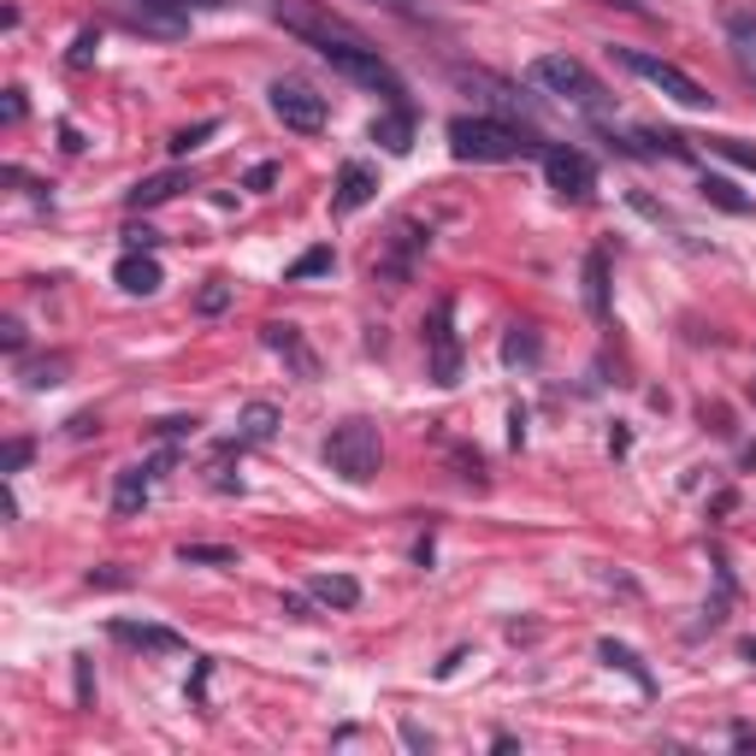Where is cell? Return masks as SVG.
Instances as JSON below:
<instances>
[{"mask_svg": "<svg viewBox=\"0 0 756 756\" xmlns=\"http://www.w3.org/2000/svg\"><path fill=\"white\" fill-rule=\"evenodd\" d=\"M449 155L467 166H508V160L544 155V148L538 137H526L520 125L497 119V112H461V119H449Z\"/></svg>", "mask_w": 756, "mask_h": 756, "instance_id": "cell-1", "label": "cell"}, {"mask_svg": "<svg viewBox=\"0 0 756 756\" xmlns=\"http://www.w3.org/2000/svg\"><path fill=\"white\" fill-rule=\"evenodd\" d=\"M526 78H533L544 94H556V101L591 112V119H597V112H609V89H603V83L591 78V66L574 60V53H538Z\"/></svg>", "mask_w": 756, "mask_h": 756, "instance_id": "cell-2", "label": "cell"}, {"mask_svg": "<svg viewBox=\"0 0 756 756\" xmlns=\"http://www.w3.org/2000/svg\"><path fill=\"white\" fill-rule=\"evenodd\" d=\"M326 66L331 71H344L349 83H361V89H372V94H385L390 107H408V83L396 78V66L378 53L367 36H355V42H337V48H326Z\"/></svg>", "mask_w": 756, "mask_h": 756, "instance_id": "cell-3", "label": "cell"}, {"mask_svg": "<svg viewBox=\"0 0 756 756\" xmlns=\"http://www.w3.org/2000/svg\"><path fill=\"white\" fill-rule=\"evenodd\" d=\"M326 461H331V472H344L349 485H367L372 472L385 467V438H378L372 420H344V426H331V438H326Z\"/></svg>", "mask_w": 756, "mask_h": 756, "instance_id": "cell-4", "label": "cell"}, {"mask_svg": "<svg viewBox=\"0 0 756 756\" xmlns=\"http://www.w3.org/2000/svg\"><path fill=\"white\" fill-rule=\"evenodd\" d=\"M272 18H278V24L290 30V36H301L308 48H319V53L337 48V42H355V36H361V30L349 24V18H337V12L326 7V0H278Z\"/></svg>", "mask_w": 756, "mask_h": 756, "instance_id": "cell-5", "label": "cell"}, {"mask_svg": "<svg viewBox=\"0 0 756 756\" xmlns=\"http://www.w3.org/2000/svg\"><path fill=\"white\" fill-rule=\"evenodd\" d=\"M615 60L633 71V78H645L650 89H662L668 101H679V107H692V112H709L715 107V94L697 83V78H686L679 66H668V60H656V53H645V48H615Z\"/></svg>", "mask_w": 756, "mask_h": 756, "instance_id": "cell-6", "label": "cell"}, {"mask_svg": "<svg viewBox=\"0 0 756 756\" xmlns=\"http://www.w3.org/2000/svg\"><path fill=\"white\" fill-rule=\"evenodd\" d=\"M267 94H272L278 125H284V130H296V137H314V130H326V119H331L326 94L308 89V83H290V78H284V83H272Z\"/></svg>", "mask_w": 756, "mask_h": 756, "instance_id": "cell-7", "label": "cell"}, {"mask_svg": "<svg viewBox=\"0 0 756 756\" xmlns=\"http://www.w3.org/2000/svg\"><path fill=\"white\" fill-rule=\"evenodd\" d=\"M544 178H550V189L561 201H591V189H597V166L579 155V148H567V142H550L544 148Z\"/></svg>", "mask_w": 756, "mask_h": 756, "instance_id": "cell-8", "label": "cell"}, {"mask_svg": "<svg viewBox=\"0 0 756 756\" xmlns=\"http://www.w3.org/2000/svg\"><path fill=\"white\" fill-rule=\"evenodd\" d=\"M449 314H456V301L438 296V308H431V319H426V349H431V378H438V385H456L461 378V344H456Z\"/></svg>", "mask_w": 756, "mask_h": 756, "instance_id": "cell-9", "label": "cell"}, {"mask_svg": "<svg viewBox=\"0 0 756 756\" xmlns=\"http://www.w3.org/2000/svg\"><path fill=\"white\" fill-rule=\"evenodd\" d=\"M426 242H431V231H420L414 219H396V225H390V255L372 260V278H385L390 290H396V284H408L414 260L426 255Z\"/></svg>", "mask_w": 756, "mask_h": 756, "instance_id": "cell-10", "label": "cell"}, {"mask_svg": "<svg viewBox=\"0 0 756 756\" xmlns=\"http://www.w3.org/2000/svg\"><path fill=\"white\" fill-rule=\"evenodd\" d=\"M125 24L142 30V36H183V30H189V12L172 7V0H130V7H125Z\"/></svg>", "mask_w": 756, "mask_h": 756, "instance_id": "cell-11", "label": "cell"}, {"mask_svg": "<svg viewBox=\"0 0 756 756\" xmlns=\"http://www.w3.org/2000/svg\"><path fill=\"white\" fill-rule=\"evenodd\" d=\"M378 196V172L367 160H349L344 172H337V213H355V207H367Z\"/></svg>", "mask_w": 756, "mask_h": 756, "instance_id": "cell-12", "label": "cell"}, {"mask_svg": "<svg viewBox=\"0 0 756 756\" xmlns=\"http://www.w3.org/2000/svg\"><path fill=\"white\" fill-rule=\"evenodd\" d=\"M112 278H119L125 296H155L160 284H166V278H160V260H155V255H137V249H130L119 267H112Z\"/></svg>", "mask_w": 756, "mask_h": 756, "instance_id": "cell-13", "label": "cell"}, {"mask_svg": "<svg viewBox=\"0 0 756 756\" xmlns=\"http://www.w3.org/2000/svg\"><path fill=\"white\" fill-rule=\"evenodd\" d=\"M155 479H160L155 461H148V467H125L119 485H112V515H137V508L148 503V490H155Z\"/></svg>", "mask_w": 756, "mask_h": 756, "instance_id": "cell-14", "label": "cell"}, {"mask_svg": "<svg viewBox=\"0 0 756 756\" xmlns=\"http://www.w3.org/2000/svg\"><path fill=\"white\" fill-rule=\"evenodd\" d=\"M372 142L385 148V155H408V148H414V112L408 107L378 112V119H372Z\"/></svg>", "mask_w": 756, "mask_h": 756, "instance_id": "cell-15", "label": "cell"}, {"mask_svg": "<svg viewBox=\"0 0 756 756\" xmlns=\"http://www.w3.org/2000/svg\"><path fill=\"white\" fill-rule=\"evenodd\" d=\"M260 337H267V349H278L284 361H290V367L301 372V378H314V372H319V361H314L308 349H301V331H296V326H284V319H272V326H260Z\"/></svg>", "mask_w": 756, "mask_h": 756, "instance_id": "cell-16", "label": "cell"}, {"mask_svg": "<svg viewBox=\"0 0 756 756\" xmlns=\"http://www.w3.org/2000/svg\"><path fill=\"white\" fill-rule=\"evenodd\" d=\"M112 638L137 650H183V638L172 627H148V620H112Z\"/></svg>", "mask_w": 756, "mask_h": 756, "instance_id": "cell-17", "label": "cell"}, {"mask_svg": "<svg viewBox=\"0 0 756 756\" xmlns=\"http://www.w3.org/2000/svg\"><path fill=\"white\" fill-rule=\"evenodd\" d=\"M308 597H319L326 609H355V603H361V585H355L349 574H314Z\"/></svg>", "mask_w": 756, "mask_h": 756, "instance_id": "cell-18", "label": "cell"}, {"mask_svg": "<svg viewBox=\"0 0 756 756\" xmlns=\"http://www.w3.org/2000/svg\"><path fill=\"white\" fill-rule=\"evenodd\" d=\"M178 189H183V172H155V178H142L137 189H130V196H125V207H130V213H142V207H160V201H172Z\"/></svg>", "mask_w": 756, "mask_h": 756, "instance_id": "cell-19", "label": "cell"}, {"mask_svg": "<svg viewBox=\"0 0 756 756\" xmlns=\"http://www.w3.org/2000/svg\"><path fill=\"white\" fill-rule=\"evenodd\" d=\"M278 431V408L272 402H249L237 414V444H267Z\"/></svg>", "mask_w": 756, "mask_h": 756, "instance_id": "cell-20", "label": "cell"}, {"mask_svg": "<svg viewBox=\"0 0 756 756\" xmlns=\"http://www.w3.org/2000/svg\"><path fill=\"white\" fill-rule=\"evenodd\" d=\"M727 42H733V53H739L745 78H756V12H733L727 18Z\"/></svg>", "mask_w": 756, "mask_h": 756, "instance_id": "cell-21", "label": "cell"}, {"mask_svg": "<svg viewBox=\"0 0 756 756\" xmlns=\"http://www.w3.org/2000/svg\"><path fill=\"white\" fill-rule=\"evenodd\" d=\"M585 301H591L597 319L609 314V260L603 255H585Z\"/></svg>", "mask_w": 756, "mask_h": 756, "instance_id": "cell-22", "label": "cell"}, {"mask_svg": "<svg viewBox=\"0 0 756 756\" xmlns=\"http://www.w3.org/2000/svg\"><path fill=\"white\" fill-rule=\"evenodd\" d=\"M597 656L609 662V668H620V674H633V686H638V692H656V679H650L645 668H638V656H633L627 645H615V638H603V645H597Z\"/></svg>", "mask_w": 756, "mask_h": 756, "instance_id": "cell-23", "label": "cell"}, {"mask_svg": "<svg viewBox=\"0 0 756 756\" xmlns=\"http://www.w3.org/2000/svg\"><path fill=\"white\" fill-rule=\"evenodd\" d=\"M456 83H461V89H485V101H497V107H508V112H520V94L508 89V83H497V78H485V71H456Z\"/></svg>", "mask_w": 756, "mask_h": 756, "instance_id": "cell-24", "label": "cell"}, {"mask_svg": "<svg viewBox=\"0 0 756 756\" xmlns=\"http://www.w3.org/2000/svg\"><path fill=\"white\" fill-rule=\"evenodd\" d=\"M231 278H207L201 284V290H196V314H207V319H213V314H225V308H231Z\"/></svg>", "mask_w": 756, "mask_h": 756, "instance_id": "cell-25", "label": "cell"}, {"mask_svg": "<svg viewBox=\"0 0 756 756\" xmlns=\"http://www.w3.org/2000/svg\"><path fill=\"white\" fill-rule=\"evenodd\" d=\"M178 561H183V567H189V561H196V567H237V550H225V544H183Z\"/></svg>", "mask_w": 756, "mask_h": 756, "instance_id": "cell-26", "label": "cell"}, {"mask_svg": "<svg viewBox=\"0 0 756 756\" xmlns=\"http://www.w3.org/2000/svg\"><path fill=\"white\" fill-rule=\"evenodd\" d=\"M697 189H704V201H715L722 213H750V201H745V196H739V189H733L727 178H704Z\"/></svg>", "mask_w": 756, "mask_h": 756, "instance_id": "cell-27", "label": "cell"}, {"mask_svg": "<svg viewBox=\"0 0 756 756\" xmlns=\"http://www.w3.org/2000/svg\"><path fill=\"white\" fill-rule=\"evenodd\" d=\"M66 367H71L66 355H48V361H30V367H24V385H30V390H48V385H60V378H66Z\"/></svg>", "mask_w": 756, "mask_h": 756, "instance_id": "cell-28", "label": "cell"}, {"mask_svg": "<svg viewBox=\"0 0 756 756\" xmlns=\"http://www.w3.org/2000/svg\"><path fill=\"white\" fill-rule=\"evenodd\" d=\"M503 361H508V367H520V361L533 367V361H538V337H533V331H508V344H503Z\"/></svg>", "mask_w": 756, "mask_h": 756, "instance_id": "cell-29", "label": "cell"}, {"mask_svg": "<svg viewBox=\"0 0 756 756\" xmlns=\"http://www.w3.org/2000/svg\"><path fill=\"white\" fill-rule=\"evenodd\" d=\"M94 48H101V36H94V30H78V42H71L66 66H71V71H89V66H94Z\"/></svg>", "mask_w": 756, "mask_h": 756, "instance_id": "cell-30", "label": "cell"}, {"mask_svg": "<svg viewBox=\"0 0 756 756\" xmlns=\"http://www.w3.org/2000/svg\"><path fill=\"white\" fill-rule=\"evenodd\" d=\"M319 272H331V249H308V255H301V260H296V267L284 272V278L296 284V278H319Z\"/></svg>", "mask_w": 756, "mask_h": 756, "instance_id": "cell-31", "label": "cell"}, {"mask_svg": "<svg viewBox=\"0 0 756 756\" xmlns=\"http://www.w3.org/2000/svg\"><path fill=\"white\" fill-rule=\"evenodd\" d=\"M213 130H219L213 119H201V125H189V130H178V137H172V155L183 160V155H189V148H201L207 137H213Z\"/></svg>", "mask_w": 756, "mask_h": 756, "instance_id": "cell-32", "label": "cell"}, {"mask_svg": "<svg viewBox=\"0 0 756 756\" xmlns=\"http://www.w3.org/2000/svg\"><path fill=\"white\" fill-rule=\"evenodd\" d=\"M715 155H727L733 166H750V172H756V148L739 142V137H715Z\"/></svg>", "mask_w": 756, "mask_h": 756, "instance_id": "cell-33", "label": "cell"}, {"mask_svg": "<svg viewBox=\"0 0 756 756\" xmlns=\"http://www.w3.org/2000/svg\"><path fill=\"white\" fill-rule=\"evenodd\" d=\"M155 242H160V231H155V225H130V231H125V249H137V255H148V249H155Z\"/></svg>", "mask_w": 756, "mask_h": 756, "instance_id": "cell-34", "label": "cell"}, {"mask_svg": "<svg viewBox=\"0 0 756 756\" xmlns=\"http://www.w3.org/2000/svg\"><path fill=\"white\" fill-rule=\"evenodd\" d=\"M78 704H94V674H89V656H78Z\"/></svg>", "mask_w": 756, "mask_h": 756, "instance_id": "cell-35", "label": "cell"}, {"mask_svg": "<svg viewBox=\"0 0 756 756\" xmlns=\"http://www.w3.org/2000/svg\"><path fill=\"white\" fill-rule=\"evenodd\" d=\"M24 461H30V444H24V438H18V444H7V456H0V467H7V472H18Z\"/></svg>", "mask_w": 756, "mask_h": 756, "instance_id": "cell-36", "label": "cell"}, {"mask_svg": "<svg viewBox=\"0 0 756 756\" xmlns=\"http://www.w3.org/2000/svg\"><path fill=\"white\" fill-rule=\"evenodd\" d=\"M272 178H278V166L267 160V166H255V172L242 178V189H272Z\"/></svg>", "mask_w": 756, "mask_h": 756, "instance_id": "cell-37", "label": "cell"}, {"mask_svg": "<svg viewBox=\"0 0 756 756\" xmlns=\"http://www.w3.org/2000/svg\"><path fill=\"white\" fill-rule=\"evenodd\" d=\"M183 12H219V7H237V0H172Z\"/></svg>", "mask_w": 756, "mask_h": 756, "instance_id": "cell-38", "label": "cell"}, {"mask_svg": "<svg viewBox=\"0 0 756 756\" xmlns=\"http://www.w3.org/2000/svg\"><path fill=\"white\" fill-rule=\"evenodd\" d=\"M0 344H7V349H24V326H18V319H7V326H0Z\"/></svg>", "mask_w": 756, "mask_h": 756, "instance_id": "cell-39", "label": "cell"}, {"mask_svg": "<svg viewBox=\"0 0 756 756\" xmlns=\"http://www.w3.org/2000/svg\"><path fill=\"white\" fill-rule=\"evenodd\" d=\"M24 119V89H7V125Z\"/></svg>", "mask_w": 756, "mask_h": 756, "instance_id": "cell-40", "label": "cell"}, {"mask_svg": "<svg viewBox=\"0 0 756 756\" xmlns=\"http://www.w3.org/2000/svg\"><path fill=\"white\" fill-rule=\"evenodd\" d=\"M196 431V420H160V438H189Z\"/></svg>", "mask_w": 756, "mask_h": 756, "instance_id": "cell-41", "label": "cell"}, {"mask_svg": "<svg viewBox=\"0 0 756 756\" xmlns=\"http://www.w3.org/2000/svg\"><path fill=\"white\" fill-rule=\"evenodd\" d=\"M284 615H290V620H314V609L301 597H284Z\"/></svg>", "mask_w": 756, "mask_h": 756, "instance_id": "cell-42", "label": "cell"}, {"mask_svg": "<svg viewBox=\"0 0 756 756\" xmlns=\"http://www.w3.org/2000/svg\"><path fill=\"white\" fill-rule=\"evenodd\" d=\"M94 426H101V420H94V414H78V420H71L66 431H71V438H89V431H94Z\"/></svg>", "mask_w": 756, "mask_h": 756, "instance_id": "cell-43", "label": "cell"}, {"mask_svg": "<svg viewBox=\"0 0 756 756\" xmlns=\"http://www.w3.org/2000/svg\"><path fill=\"white\" fill-rule=\"evenodd\" d=\"M390 7H408V0H390Z\"/></svg>", "mask_w": 756, "mask_h": 756, "instance_id": "cell-44", "label": "cell"}]
</instances>
